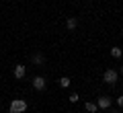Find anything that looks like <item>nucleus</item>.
Returning <instances> with one entry per match:
<instances>
[{
    "mask_svg": "<svg viewBox=\"0 0 123 113\" xmlns=\"http://www.w3.org/2000/svg\"><path fill=\"white\" fill-rule=\"evenodd\" d=\"M117 78H119V74L115 72L113 68H109V70H105V74H103V80H105L107 84H115V82H117Z\"/></svg>",
    "mask_w": 123,
    "mask_h": 113,
    "instance_id": "2",
    "label": "nucleus"
},
{
    "mask_svg": "<svg viewBox=\"0 0 123 113\" xmlns=\"http://www.w3.org/2000/svg\"><path fill=\"white\" fill-rule=\"evenodd\" d=\"M45 62V58L41 56V53H35V56H33V64H43Z\"/></svg>",
    "mask_w": 123,
    "mask_h": 113,
    "instance_id": "9",
    "label": "nucleus"
},
{
    "mask_svg": "<svg viewBox=\"0 0 123 113\" xmlns=\"http://www.w3.org/2000/svg\"><path fill=\"white\" fill-rule=\"evenodd\" d=\"M27 111V103L23 99H12L10 103V113H25Z\"/></svg>",
    "mask_w": 123,
    "mask_h": 113,
    "instance_id": "1",
    "label": "nucleus"
},
{
    "mask_svg": "<svg viewBox=\"0 0 123 113\" xmlns=\"http://www.w3.org/2000/svg\"><path fill=\"white\" fill-rule=\"evenodd\" d=\"M84 109L90 111V113H94V111H97V103H86V105H84Z\"/></svg>",
    "mask_w": 123,
    "mask_h": 113,
    "instance_id": "10",
    "label": "nucleus"
},
{
    "mask_svg": "<svg viewBox=\"0 0 123 113\" xmlns=\"http://www.w3.org/2000/svg\"><path fill=\"white\" fill-rule=\"evenodd\" d=\"M60 86L62 88H68V86H70V78H68V76H62V78H60Z\"/></svg>",
    "mask_w": 123,
    "mask_h": 113,
    "instance_id": "7",
    "label": "nucleus"
},
{
    "mask_svg": "<svg viewBox=\"0 0 123 113\" xmlns=\"http://www.w3.org/2000/svg\"><path fill=\"white\" fill-rule=\"evenodd\" d=\"M33 88H35V91H43L45 88V78L43 76H35V78H33Z\"/></svg>",
    "mask_w": 123,
    "mask_h": 113,
    "instance_id": "3",
    "label": "nucleus"
},
{
    "mask_svg": "<svg viewBox=\"0 0 123 113\" xmlns=\"http://www.w3.org/2000/svg\"><path fill=\"white\" fill-rule=\"evenodd\" d=\"M66 27H68V29H70V31H74L76 27H78V21H76L74 17H70V19H68V21H66Z\"/></svg>",
    "mask_w": 123,
    "mask_h": 113,
    "instance_id": "6",
    "label": "nucleus"
},
{
    "mask_svg": "<svg viewBox=\"0 0 123 113\" xmlns=\"http://www.w3.org/2000/svg\"><path fill=\"white\" fill-rule=\"evenodd\" d=\"M25 72H27V70H25V66H21V64H18V66H14V78H18V80H21V78H25Z\"/></svg>",
    "mask_w": 123,
    "mask_h": 113,
    "instance_id": "5",
    "label": "nucleus"
},
{
    "mask_svg": "<svg viewBox=\"0 0 123 113\" xmlns=\"http://www.w3.org/2000/svg\"><path fill=\"white\" fill-rule=\"evenodd\" d=\"M121 74H123V68H121Z\"/></svg>",
    "mask_w": 123,
    "mask_h": 113,
    "instance_id": "14",
    "label": "nucleus"
},
{
    "mask_svg": "<svg viewBox=\"0 0 123 113\" xmlns=\"http://www.w3.org/2000/svg\"><path fill=\"white\" fill-rule=\"evenodd\" d=\"M94 113H97V111H94Z\"/></svg>",
    "mask_w": 123,
    "mask_h": 113,
    "instance_id": "15",
    "label": "nucleus"
},
{
    "mask_svg": "<svg viewBox=\"0 0 123 113\" xmlns=\"http://www.w3.org/2000/svg\"><path fill=\"white\" fill-rule=\"evenodd\" d=\"M97 107H98V109H109V107H111V99H109V97H98Z\"/></svg>",
    "mask_w": 123,
    "mask_h": 113,
    "instance_id": "4",
    "label": "nucleus"
},
{
    "mask_svg": "<svg viewBox=\"0 0 123 113\" xmlns=\"http://www.w3.org/2000/svg\"><path fill=\"white\" fill-rule=\"evenodd\" d=\"M117 103H119V107H123V95H121V97L117 99Z\"/></svg>",
    "mask_w": 123,
    "mask_h": 113,
    "instance_id": "12",
    "label": "nucleus"
},
{
    "mask_svg": "<svg viewBox=\"0 0 123 113\" xmlns=\"http://www.w3.org/2000/svg\"><path fill=\"white\" fill-rule=\"evenodd\" d=\"M78 101H80L78 93H72V95H70V103H78Z\"/></svg>",
    "mask_w": 123,
    "mask_h": 113,
    "instance_id": "11",
    "label": "nucleus"
},
{
    "mask_svg": "<svg viewBox=\"0 0 123 113\" xmlns=\"http://www.w3.org/2000/svg\"><path fill=\"white\" fill-rule=\"evenodd\" d=\"M111 56H113V58H121L123 56L121 47H111Z\"/></svg>",
    "mask_w": 123,
    "mask_h": 113,
    "instance_id": "8",
    "label": "nucleus"
},
{
    "mask_svg": "<svg viewBox=\"0 0 123 113\" xmlns=\"http://www.w3.org/2000/svg\"><path fill=\"white\" fill-rule=\"evenodd\" d=\"M111 113H117V111H111Z\"/></svg>",
    "mask_w": 123,
    "mask_h": 113,
    "instance_id": "13",
    "label": "nucleus"
}]
</instances>
